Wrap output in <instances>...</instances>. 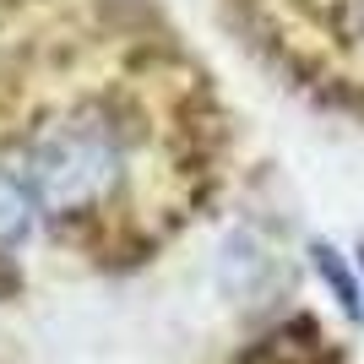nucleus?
I'll list each match as a JSON object with an SVG mask.
<instances>
[{"instance_id": "1", "label": "nucleus", "mask_w": 364, "mask_h": 364, "mask_svg": "<svg viewBox=\"0 0 364 364\" xmlns=\"http://www.w3.org/2000/svg\"><path fill=\"white\" fill-rule=\"evenodd\" d=\"M218 164L223 114L174 44L109 38L98 65L60 49L0 87V168L76 250H152L213 196Z\"/></svg>"}, {"instance_id": "2", "label": "nucleus", "mask_w": 364, "mask_h": 364, "mask_svg": "<svg viewBox=\"0 0 364 364\" xmlns=\"http://www.w3.org/2000/svg\"><path fill=\"white\" fill-rule=\"evenodd\" d=\"M277 55L364 114V0H256Z\"/></svg>"}]
</instances>
